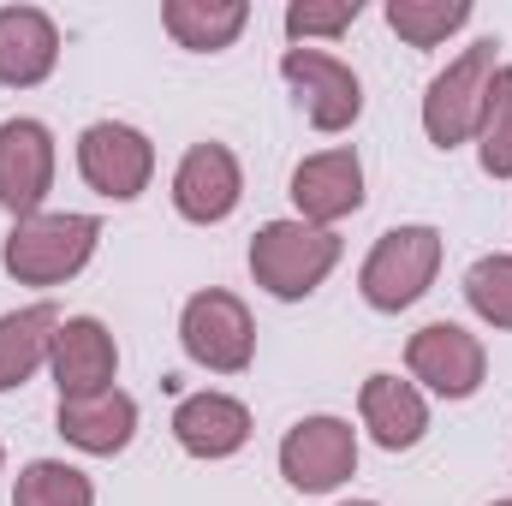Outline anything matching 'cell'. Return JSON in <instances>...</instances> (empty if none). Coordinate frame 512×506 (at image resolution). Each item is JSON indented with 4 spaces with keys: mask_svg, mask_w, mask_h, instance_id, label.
<instances>
[{
    "mask_svg": "<svg viewBox=\"0 0 512 506\" xmlns=\"http://www.w3.org/2000/svg\"><path fill=\"white\" fill-rule=\"evenodd\" d=\"M179 340H185V352H191L203 370H215V376L251 370V352H256L251 310H245L233 292H221V286H209V292H197V298L185 304Z\"/></svg>",
    "mask_w": 512,
    "mask_h": 506,
    "instance_id": "cell-5",
    "label": "cell"
},
{
    "mask_svg": "<svg viewBox=\"0 0 512 506\" xmlns=\"http://www.w3.org/2000/svg\"><path fill=\"white\" fill-rule=\"evenodd\" d=\"M280 78L292 84L298 108L310 114L316 131H346L364 114V84H358V72H352L346 60L322 54V48H286Z\"/></svg>",
    "mask_w": 512,
    "mask_h": 506,
    "instance_id": "cell-7",
    "label": "cell"
},
{
    "mask_svg": "<svg viewBox=\"0 0 512 506\" xmlns=\"http://www.w3.org/2000/svg\"><path fill=\"white\" fill-rule=\"evenodd\" d=\"M346 506H376V501H346Z\"/></svg>",
    "mask_w": 512,
    "mask_h": 506,
    "instance_id": "cell-25",
    "label": "cell"
},
{
    "mask_svg": "<svg viewBox=\"0 0 512 506\" xmlns=\"http://www.w3.org/2000/svg\"><path fill=\"white\" fill-rule=\"evenodd\" d=\"M54 185V137L42 120H6L0 126V209L12 221L42 215V197Z\"/></svg>",
    "mask_w": 512,
    "mask_h": 506,
    "instance_id": "cell-11",
    "label": "cell"
},
{
    "mask_svg": "<svg viewBox=\"0 0 512 506\" xmlns=\"http://www.w3.org/2000/svg\"><path fill=\"white\" fill-rule=\"evenodd\" d=\"M477 155H483L489 179H512V66H495L483 126H477Z\"/></svg>",
    "mask_w": 512,
    "mask_h": 506,
    "instance_id": "cell-22",
    "label": "cell"
},
{
    "mask_svg": "<svg viewBox=\"0 0 512 506\" xmlns=\"http://www.w3.org/2000/svg\"><path fill=\"white\" fill-rule=\"evenodd\" d=\"M358 0H292L286 6V36L304 42V36H340L358 24Z\"/></svg>",
    "mask_w": 512,
    "mask_h": 506,
    "instance_id": "cell-24",
    "label": "cell"
},
{
    "mask_svg": "<svg viewBox=\"0 0 512 506\" xmlns=\"http://www.w3.org/2000/svg\"><path fill=\"white\" fill-rule=\"evenodd\" d=\"M54 334H60V310L54 304H24V310H6L0 316V393L6 387H24V381L48 364Z\"/></svg>",
    "mask_w": 512,
    "mask_h": 506,
    "instance_id": "cell-18",
    "label": "cell"
},
{
    "mask_svg": "<svg viewBox=\"0 0 512 506\" xmlns=\"http://www.w3.org/2000/svg\"><path fill=\"white\" fill-rule=\"evenodd\" d=\"M292 203H298V221H310V227H334V221L358 215L364 209V161H358V149H322V155L298 161Z\"/></svg>",
    "mask_w": 512,
    "mask_h": 506,
    "instance_id": "cell-12",
    "label": "cell"
},
{
    "mask_svg": "<svg viewBox=\"0 0 512 506\" xmlns=\"http://www.w3.org/2000/svg\"><path fill=\"white\" fill-rule=\"evenodd\" d=\"M96 239H102L96 215H24L12 221L0 262L18 286H60L96 256Z\"/></svg>",
    "mask_w": 512,
    "mask_h": 506,
    "instance_id": "cell-1",
    "label": "cell"
},
{
    "mask_svg": "<svg viewBox=\"0 0 512 506\" xmlns=\"http://www.w3.org/2000/svg\"><path fill=\"white\" fill-rule=\"evenodd\" d=\"M12 506H96V483H90L78 465H60V459H30V465L18 471Z\"/></svg>",
    "mask_w": 512,
    "mask_h": 506,
    "instance_id": "cell-20",
    "label": "cell"
},
{
    "mask_svg": "<svg viewBox=\"0 0 512 506\" xmlns=\"http://www.w3.org/2000/svg\"><path fill=\"white\" fill-rule=\"evenodd\" d=\"M387 24L399 30V42L435 48L459 24H471V0H387Z\"/></svg>",
    "mask_w": 512,
    "mask_h": 506,
    "instance_id": "cell-21",
    "label": "cell"
},
{
    "mask_svg": "<svg viewBox=\"0 0 512 506\" xmlns=\"http://www.w3.org/2000/svg\"><path fill=\"white\" fill-rule=\"evenodd\" d=\"M340 262V233L334 227H310V221H268L251 239V274L262 292L274 298H310Z\"/></svg>",
    "mask_w": 512,
    "mask_h": 506,
    "instance_id": "cell-2",
    "label": "cell"
},
{
    "mask_svg": "<svg viewBox=\"0 0 512 506\" xmlns=\"http://www.w3.org/2000/svg\"><path fill=\"white\" fill-rule=\"evenodd\" d=\"M173 435L191 459H233L251 441V411L233 393H191L173 411Z\"/></svg>",
    "mask_w": 512,
    "mask_h": 506,
    "instance_id": "cell-14",
    "label": "cell"
},
{
    "mask_svg": "<svg viewBox=\"0 0 512 506\" xmlns=\"http://www.w3.org/2000/svg\"><path fill=\"white\" fill-rule=\"evenodd\" d=\"M435 268H441V233L435 227H393L364 256L358 286L376 310H405L435 286Z\"/></svg>",
    "mask_w": 512,
    "mask_h": 506,
    "instance_id": "cell-4",
    "label": "cell"
},
{
    "mask_svg": "<svg viewBox=\"0 0 512 506\" xmlns=\"http://www.w3.org/2000/svg\"><path fill=\"white\" fill-rule=\"evenodd\" d=\"M358 411H364V429L376 435V447H387V453L417 447L423 429H429V405H423V393H417L411 381H399V376H370L364 381Z\"/></svg>",
    "mask_w": 512,
    "mask_h": 506,
    "instance_id": "cell-17",
    "label": "cell"
},
{
    "mask_svg": "<svg viewBox=\"0 0 512 506\" xmlns=\"http://www.w3.org/2000/svg\"><path fill=\"white\" fill-rule=\"evenodd\" d=\"M405 364H411V376L423 381V387H435L441 399H471V393L483 387V376H489L483 340L465 334L459 322H429V328H417L411 346H405Z\"/></svg>",
    "mask_w": 512,
    "mask_h": 506,
    "instance_id": "cell-9",
    "label": "cell"
},
{
    "mask_svg": "<svg viewBox=\"0 0 512 506\" xmlns=\"http://www.w3.org/2000/svg\"><path fill=\"white\" fill-rule=\"evenodd\" d=\"M161 24L179 48L215 54V48H233V36L251 24V6L245 0H167Z\"/></svg>",
    "mask_w": 512,
    "mask_h": 506,
    "instance_id": "cell-19",
    "label": "cell"
},
{
    "mask_svg": "<svg viewBox=\"0 0 512 506\" xmlns=\"http://www.w3.org/2000/svg\"><path fill=\"white\" fill-rule=\"evenodd\" d=\"M60 435L78 453H120L137 435V399L120 387L90 393V399H60Z\"/></svg>",
    "mask_w": 512,
    "mask_h": 506,
    "instance_id": "cell-16",
    "label": "cell"
},
{
    "mask_svg": "<svg viewBox=\"0 0 512 506\" xmlns=\"http://www.w3.org/2000/svg\"><path fill=\"white\" fill-rule=\"evenodd\" d=\"M495 506H512V501H495Z\"/></svg>",
    "mask_w": 512,
    "mask_h": 506,
    "instance_id": "cell-26",
    "label": "cell"
},
{
    "mask_svg": "<svg viewBox=\"0 0 512 506\" xmlns=\"http://www.w3.org/2000/svg\"><path fill=\"white\" fill-rule=\"evenodd\" d=\"M48 370L60 381V399H90V393H108V387H114L120 346H114V334H108L96 316H72V322H60V334H54Z\"/></svg>",
    "mask_w": 512,
    "mask_h": 506,
    "instance_id": "cell-13",
    "label": "cell"
},
{
    "mask_svg": "<svg viewBox=\"0 0 512 506\" xmlns=\"http://www.w3.org/2000/svg\"><path fill=\"white\" fill-rule=\"evenodd\" d=\"M60 60V30L42 6H0V84L30 90L54 72Z\"/></svg>",
    "mask_w": 512,
    "mask_h": 506,
    "instance_id": "cell-15",
    "label": "cell"
},
{
    "mask_svg": "<svg viewBox=\"0 0 512 506\" xmlns=\"http://www.w3.org/2000/svg\"><path fill=\"white\" fill-rule=\"evenodd\" d=\"M465 298L489 328H512V256H483L465 274Z\"/></svg>",
    "mask_w": 512,
    "mask_h": 506,
    "instance_id": "cell-23",
    "label": "cell"
},
{
    "mask_svg": "<svg viewBox=\"0 0 512 506\" xmlns=\"http://www.w3.org/2000/svg\"><path fill=\"white\" fill-rule=\"evenodd\" d=\"M495 36H483V42H471L435 84H429V96H423V131H429V143L435 149H453V143H465V137H477L483 126V102H489V84H495Z\"/></svg>",
    "mask_w": 512,
    "mask_h": 506,
    "instance_id": "cell-3",
    "label": "cell"
},
{
    "mask_svg": "<svg viewBox=\"0 0 512 506\" xmlns=\"http://www.w3.org/2000/svg\"><path fill=\"white\" fill-rule=\"evenodd\" d=\"M78 173L90 191L114 197V203H131L149 173H155V149L137 126H120V120H96V126L78 137Z\"/></svg>",
    "mask_w": 512,
    "mask_h": 506,
    "instance_id": "cell-8",
    "label": "cell"
},
{
    "mask_svg": "<svg viewBox=\"0 0 512 506\" xmlns=\"http://www.w3.org/2000/svg\"><path fill=\"white\" fill-rule=\"evenodd\" d=\"M358 471V435L346 417H304L280 441V477L298 495H328Z\"/></svg>",
    "mask_w": 512,
    "mask_h": 506,
    "instance_id": "cell-6",
    "label": "cell"
},
{
    "mask_svg": "<svg viewBox=\"0 0 512 506\" xmlns=\"http://www.w3.org/2000/svg\"><path fill=\"white\" fill-rule=\"evenodd\" d=\"M245 197V173H239V155L227 143H191L179 173H173V209L197 227H215L239 209Z\"/></svg>",
    "mask_w": 512,
    "mask_h": 506,
    "instance_id": "cell-10",
    "label": "cell"
}]
</instances>
